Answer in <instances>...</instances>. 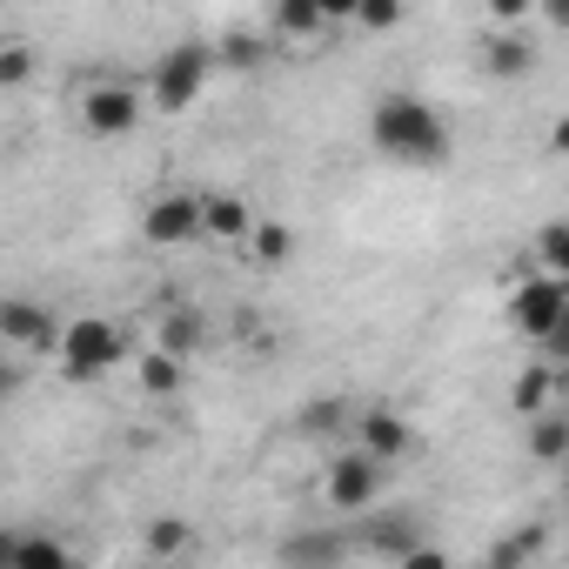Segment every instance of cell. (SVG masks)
Masks as SVG:
<instances>
[{"instance_id":"6da1fadb","label":"cell","mask_w":569,"mask_h":569,"mask_svg":"<svg viewBox=\"0 0 569 569\" xmlns=\"http://www.w3.org/2000/svg\"><path fill=\"white\" fill-rule=\"evenodd\" d=\"M369 141L389 161H409V168H442L449 161V121L416 94H382L376 114H369Z\"/></svg>"},{"instance_id":"7a4b0ae2","label":"cell","mask_w":569,"mask_h":569,"mask_svg":"<svg viewBox=\"0 0 569 569\" xmlns=\"http://www.w3.org/2000/svg\"><path fill=\"white\" fill-rule=\"evenodd\" d=\"M61 369H68V382H101L121 356H128V336L114 329V322H101V316H81V322H68L61 329Z\"/></svg>"},{"instance_id":"3957f363","label":"cell","mask_w":569,"mask_h":569,"mask_svg":"<svg viewBox=\"0 0 569 569\" xmlns=\"http://www.w3.org/2000/svg\"><path fill=\"white\" fill-rule=\"evenodd\" d=\"M382 476H389V462H382L376 449H342V456H329V462H322V502H329V509H342V516L376 509Z\"/></svg>"},{"instance_id":"277c9868","label":"cell","mask_w":569,"mask_h":569,"mask_svg":"<svg viewBox=\"0 0 569 569\" xmlns=\"http://www.w3.org/2000/svg\"><path fill=\"white\" fill-rule=\"evenodd\" d=\"M569 316V281L562 274H529L516 281V296H509V322L529 336V342H549Z\"/></svg>"},{"instance_id":"5b68a950","label":"cell","mask_w":569,"mask_h":569,"mask_svg":"<svg viewBox=\"0 0 569 569\" xmlns=\"http://www.w3.org/2000/svg\"><path fill=\"white\" fill-rule=\"evenodd\" d=\"M208 74H214V54H208L201 41H188V48L161 54V68H154V101H161V114L194 108V101H201V88H208Z\"/></svg>"},{"instance_id":"8992f818","label":"cell","mask_w":569,"mask_h":569,"mask_svg":"<svg viewBox=\"0 0 569 569\" xmlns=\"http://www.w3.org/2000/svg\"><path fill=\"white\" fill-rule=\"evenodd\" d=\"M81 121H88V134L121 141V134H134V121H141V94L121 88V81H101V88L81 94Z\"/></svg>"},{"instance_id":"52a82bcc","label":"cell","mask_w":569,"mask_h":569,"mask_svg":"<svg viewBox=\"0 0 569 569\" xmlns=\"http://www.w3.org/2000/svg\"><path fill=\"white\" fill-rule=\"evenodd\" d=\"M141 234L154 241V248H188L194 234H201V201L194 194H154L148 201V214H141Z\"/></svg>"},{"instance_id":"ba28073f","label":"cell","mask_w":569,"mask_h":569,"mask_svg":"<svg viewBox=\"0 0 569 569\" xmlns=\"http://www.w3.org/2000/svg\"><path fill=\"white\" fill-rule=\"evenodd\" d=\"M529 68H536V34H516V28L482 34V74L489 81H522Z\"/></svg>"},{"instance_id":"9c48e42d","label":"cell","mask_w":569,"mask_h":569,"mask_svg":"<svg viewBox=\"0 0 569 569\" xmlns=\"http://www.w3.org/2000/svg\"><path fill=\"white\" fill-rule=\"evenodd\" d=\"M0 336H8L14 349H54V342H61L54 322H48L34 302H8V309H0Z\"/></svg>"},{"instance_id":"30bf717a","label":"cell","mask_w":569,"mask_h":569,"mask_svg":"<svg viewBox=\"0 0 569 569\" xmlns=\"http://www.w3.org/2000/svg\"><path fill=\"white\" fill-rule=\"evenodd\" d=\"M356 436H362V449H376L382 462H396V456L409 449V422H402L396 409H362V422H356Z\"/></svg>"},{"instance_id":"8fae6325","label":"cell","mask_w":569,"mask_h":569,"mask_svg":"<svg viewBox=\"0 0 569 569\" xmlns=\"http://www.w3.org/2000/svg\"><path fill=\"white\" fill-rule=\"evenodd\" d=\"M248 201L241 194H208L201 201V234H214V241H248Z\"/></svg>"},{"instance_id":"7c38bea8","label":"cell","mask_w":569,"mask_h":569,"mask_svg":"<svg viewBox=\"0 0 569 569\" xmlns=\"http://www.w3.org/2000/svg\"><path fill=\"white\" fill-rule=\"evenodd\" d=\"M549 396H556V376H549L542 362H529V369L509 382V409H516L522 422H529V416H542V409H549Z\"/></svg>"},{"instance_id":"4fadbf2b","label":"cell","mask_w":569,"mask_h":569,"mask_svg":"<svg viewBox=\"0 0 569 569\" xmlns=\"http://www.w3.org/2000/svg\"><path fill=\"white\" fill-rule=\"evenodd\" d=\"M329 14H322V0H274V34H289V41H309L322 34Z\"/></svg>"},{"instance_id":"5bb4252c","label":"cell","mask_w":569,"mask_h":569,"mask_svg":"<svg viewBox=\"0 0 569 569\" xmlns=\"http://www.w3.org/2000/svg\"><path fill=\"white\" fill-rule=\"evenodd\" d=\"M248 254L261 261V268H281L296 254V234H289V221H254L248 228Z\"/></svg>"},{"instance_id":"9a60e30c","label":"cell","mask_w":569,"mask_h":569,"mask_svg":"<svg viewBox=\"0 0 569 569\" xmlns=\"http://www.w3.org/2000/svg\"><path fill=\"white\" fill-rule=\"evenodd\" d=\"M529 456L536 462H569V422L562 416H529Z\"/></svg>"},{"instance_id":"2e32d148","label":"cell","mask_w":569,"mask_h":569,"mask_svg":"<svg viewBox=\"0 0 569 569\" xmlns=\"http://www.w3.org/2000/svg\"><path fill=\"white\" fill-rule=\"evenodd\" d=\"M0 556H14V562H28V569H61V562H68V549H61L54 536H8V542H0Z\"/></svg>"},{"instance_id":"e0dca14e","label":"cell","mask_w":569,"mask_h":569,"mask_svg":"<svg viewBox=\"0 0 569 569\" xmlns=\"http://www.w3.org/2000/svg\"><path fill=\"white\" fill-rule=\"evenodd\" d=\"M141 389H148V396H174V389H181V356L154 342V349L141 356Z\"/></svg>"},{"instance_id":"ac0fdd59","label":"cell","mask_w":569,"mask_h":569,"mask_svg":"<svg viewBox=\"0 0 569 569\" xmlns=\"http://www.w3.org/2000/svg\"><path fill=\"white\" fill-rule=\"evenodd\" d=\"M536 261H542L549 274H562V281H569V221H549V228L536 234Z\"/></svg>"},{"instance_id":"d6986e66","label":"cell","mask_w":569,"mask_h":569,"mask_svg":"<svg viewBox=\"0 0 569 569\" xmlns=\"http://www.w3.org/2000/svg\"><path fill=\"white\" fill-rule=\"evenodd\" d=\"M281 556H289V562H342V542L336 536H296Z\"/></svg>"},{"instance_id":"ffe728a7","label":"cell","mask_w":569,"mask_h":569,"mask_svg":"<svg viewBox=\"0 0 569 569\" xmlns=\"http://www.w3.org/2000/svg\"><path fill=\"white\" fill-rule=\"evenodd\" d=\"M194 342H201V322H194L188 309H174V316L161 322V349H174V356H188Z\"/></svg>"},{"instance_id":"44dd1931","label":"cell","mask_w":569,"mask_h":569,"mask_svg":"<svg viewBox=\"0 0 569 569\" xmlns=\"http://www.w3.org/2000/svg\"><path fill=\"white\" fill-rule=\"evenodd\" d=\"M542 549H549V536H542V529H522V536H509V542H502L489 562H496V569H509V562H522V556H542Z\"/></svg>"},{"instance_id":"7402d4cb","label":"cell","mask_w":569,"mask_h":569,"mask_svg":"<svg viewBox=\"0 0 569 569\" xmlns=\"http://www.w3.org/2000/svg\"><path fill=\"white\" fill-rule=\"evenodd\" d=\"M356 21H362L369 34H389V28L402 21V0H362V8H356Z\"/></svg>"},{"instance_id":"603a6c76","label":"cell","mask_w":569,"mask_h":569,"mask_svg":"<svg viewBox=\"0 0 569 569\" xmlns=\"http://www.w3.org/2000/svg\"><path fill=\"white\" fill-rule=\"evenodd\" d=\"M148 549H154V556H181V549H188V522H174V516L154 522V529H148Z\"/></svg>"},{"instance_id":"cb8c5ba5","label":"cell","mask_w":569,"mask_h":569,"mask_svg":"<svg viewBox=\"0 0 569 569\" xmlns=\"http://www.w3.org/2000/svg\"><path fill=\"white\" fill-rule=\"evenodd\" d=\"M336 429H342V402H309L302 436H336Z\"/></svg>"},{"instance_id":"d4e9b609","label":"cell","mask_w":569,"mask_h":569,"mask_svg":"<svg viewBox=\"0 0 569 569\" xmlns=\"http://www.w3.org/2000/svg\"><path fill=\"white\" fill-rule=\"evenodd\" d=\"M28 74H34V54H28V48H8V54H0V88H28Z\"/></svg>"},{"instance_id":"484cf974","label":"cell","mask_w":569,"mask_h":569,"mask_svg":"<svg viewBox=\"0 0 569 569\" xmlns=\"http://www.w3.org/2000/svg\"><path fill=\"white\" fill-rule=\"evenodd\" d=\"M489 14H496L502 28H516L522 14H536V0H489Z\"/></svg>"},{"instance_id":"4316f807","label":"cell","mask_w":569,"mask_h":569,"mask_svg":"<svg viewBox=\"0 0 569 569\" xmlns=\"http://www.w3.org/2000/svg\"><path fill=\"white\" fill-rule=\"evenodd\" d=\"M536 14H542L549 28H569V0H536Z\"/></svg>"},{"instance_id":"83f0119b","label":"cell","mask_w":569,"mask_h":569,"mask_svg":"<svg viewBox=\"0 0 569 569\" xmlns=\"http://www.w3.org/2000/svg\"><path fill=\"white\" fill-rule=\"evenodd\" d=\"M356 8H362V0H322V14H329V21H356Z\"/></svg>"},{"instance_id":"f1b7e54d","label":"cell","mask_w":569,"mask_h":569,"mask_svg":"<svg viewBox=\"0 0 569 569\" xmlns=\"http://www.w3.org/2000/svg\"><path fill=\"white\" fill-rule=\"evenodd\" d=\"M228 61H261V41H228Z\"/></svg>"},{"instance_id":"f546056e","label":"cell","mask_w":569,"mask_h":569,"mask_svg":"<svg viewBox=\"0 0 569 569\" xmlns=\"http://www.w3.org/2000/svg\"><path fill=\"white\" fill-rule=\"evenodd\" d=\"M549 141H556V154H562V161H569V114H562V121H556V134H549Z\"/></svg>"}]
</instances>
